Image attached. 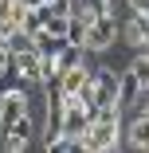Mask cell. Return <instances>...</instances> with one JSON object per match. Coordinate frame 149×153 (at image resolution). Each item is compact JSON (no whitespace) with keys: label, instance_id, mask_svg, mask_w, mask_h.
Returning a JSON list of instances; mask_svg holds the SVG:
<instances>
[{"label":"cell","instance_id":"6da1fadb","mask_svg":"<svg viewBox=\"0 0 149 153\" xmlns=\"http://www.w3.org/2000/svg\"><path fill=\"white\" fill-rule=\"evenodd\" d=\"M118 39H122V20L114 12H102V16L86 20V39H82L86 51H110Z\"/></svg>","mask_w":149,"mask_h":153},{"label":"cell","instance_id":"8992f818","mask_svg":"<svg viewBox=\"0 0 149 153\" xmlns=\"http://www.w3.org/2000/svg\"><path fill=\"white\" fill-rule=\"evenodd\" d=\"M86 82H90V67H86V63L59 71V79H55V86L63 90V94H82V86H86Z\"/></svg>","mask_w":149,"mask_h":153},{"label":"cell","instance_id":"7c38bea8","mask_svg":"<svg viewBox=\"0 0 149 153\" xmlns=\"http://www.w3.org/2000/svg\"><path fill=\"white\" fill-rule=\"evenodd\" d=\"M130 71L137 75V82L145 86V94H149V51H137V55H133V63H130Z\"/></svg>","mask_w":149,"mask_h":153},{"label":"cell","instance_id":"9a60e30c","mask_svg":"<svg viewBox=\"0 0 149 153\" xmlns=\"http://www.w3.org/2000/svg\"><path fill=\"white\" fill-rule=\"evenodd\" d=\"M12 59H16V55H12V47H8V43H0V75L12 67Z\"/></svg>","mask_w":149,"mask_h":153},{"label":"cell","instance_id":"52a82bcc","mask_svg":"<svg viewBox=\"0 0 149 153\" xmlns=\"http://www.w3.org/2000/svg\"><path fill=\"white\" fill-rule=\"evenodd\" d=\"M24 16H27V8L20 4V0H8V4L0 8V43H4L12 32H20V27H24Z\"/></svg>","mask_w":149,"mask_h":153},{"label":"cell","instance_id":"7a4b0ae2","mask_svg":"<svg viewBox=\"0 0 149 153\" xmlns=\"http://www.w3.org/2000/svg\"><path fill=\"white\" fill-rule=\"evenodd\" d=\"M118 86H122V75L114 67H98V71H90V82L82 86L79 98L86 106H106V102H118Z\"/></svg>","mask_w":149,"mask_h":153},{"label":"cell","instance_id":"5bb4252c","mask_svg":"<svg viewBox=\"0 0 149 153\" xmlns=\"http://www.w3.org/2000/svg\"><path fill=\"white\" fill-rule=\"evenodd\" d=\"M75 12H82L86 20H90V16H102V12H110V0H79Z\"/></svg>","mask_w":149,"mask_h":153},{"label":"cell","instance_id":"2e32d148","mask_svg":"<svg viewBox=\"0 0 149 153\" xmlns=\"http://www.w3.org/2000/svg\"><path fill=\"white\" fill-rule=\"evenodd\" d=\"M24 8H39V4H47V0H20Z\"/></svg>","mask_w":149,"mask_h":153},{"label":"cell","instance_id":"9c48e42d","mask_svg":"<svg viewBox=\"0 0 149 153\" xmlns=\"http://www.w3.org/2000/svg\"><path fill=\"white\" fill-rule=\"evenodd\" d=\"M141 94H145V86L137 82L133 71H126V75H122V86H118V102H122V106H133Z\"/></svg>","mask_w":149,"mask_h":153},{"label":"cell","instance_id":"4fadbf2b","mask_svg":"<svg viewBox=\"0 0 149 153\" xmlns=\"http://www.w3.org/2000/svg\"><path fill=\"white\" fill-rule=\"evenodd\" d=\"M4 43H8L12 51H27V47H39V43H36V36L27 32V27H20V32H12V36H8Z\"/></svg>","mask_w":149,"mask_h":153},{"label":"cell","instance_id":"30bf717a","mask_svg":"<svg viewBox=\"0 0 149 153\" xmlns=\"http://www.w3.org/2000/svg\"><path fill=\"white\" fill-rule=\"evenodd\" d=\"M55 16V8L51 4H39V8H27V16H24V27H27V32H32V36H39L43 32V27H47V20Z\"/></svg>","mask_w":149,"mask_h":153},{"label":"cell","instance_id":"8fae6325","mask_svg":"<svg viewBox=\"0 0 149 153\" xmlns=\"http://www.w3.org/2000/svg\"><path fill=\"white\" fill-rule=\"evenodd\" d=\"M130 145L133 149H149V114L145 110L130 122Z\"/></svg>","mask_w":149,"mask_h":153},{"label":"cell","instance_id":"ba28073f","mask_svg":"<svg viewBox=\"0 0 149 153\" xmlns=\"http://www.w3.org/2000/svg\"><path fill=\"white\" fill-rule=\"evenodd\" d=\"M16 59H12V63L27 75V79H32V82H39V47H27V51H12Z\"/></svg>","mask_w":149,"mask_h":153},{"label":"cell","instance_id":"3957f363","mask_svg":"<svg viewBox=\"0 0 149 153\" xmlns=\"http://www.w3.org/2000/svg\"><path fill=\"white\" fill-rule=\"evenodd\" d=\"M27 114H32V90H4L0 94V149H4L8 130Z\"/></svg>","mask_w":149,"mask_h":153},{"label":"cell","instance_id":"e0dca14e","mask_svg":"<svg viewBox=\"0 0 149 153\" xmlns=\"http://www.w3.org/2000/svg\"><path fill=\"white\" fill-rule=\"evenodd\" d=\"M145 114H149V94H145Z\"/></svg>","mask_w":149,"mask_h":153},{"label":"cell","instance_id":"277c9868","mask_svg":"<svg viewBox=\"0 0 149 153\" xmlns=\"http://www.w3.org/2000/svg\"><path fill=\"white\" fill-rule=\"evenodd\" d=\"M122 145V118H98L90 122V130L82 137V149H118Z\"/></svg>","mask_w":149,"mask_h":153},{"label":"cell","instance_id":"5b68a950","mask_svg":"<svg viewBox=\"0 0 149 153\" xmlns=\"http://www.w3.org/2000/svg\"><path fill=\"white\" fill-rule=\"evenodd\" d=\"M36 134H39V126H36V114H27V118H20L16 126L8 130V137H4V149L8 153H20V149H27L36 141Z\"/></svg>","mask_w":149,"mask_h":153}]
</instances>
